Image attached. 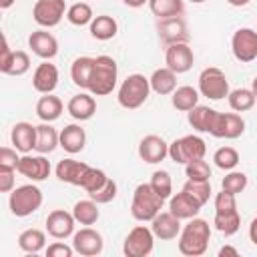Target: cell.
Returning <instances> with one entry per match:
<instances>
[{"mask_svg":"<svg viewBox=\"0 0 257 257\" xmlns=\"http://www.w3.org/2000/svg\"><path fill=\"white\" fill-rule=\"evenodd\" d=\"M215 116H217V110L211 108V106H201L197 104L195 108L189 110V124L197 131V133H209L213 131V124H215Z\"/></svg>","mask_w":257,"mask_h":257,"instance_id":"cell-26","label":"cell"},{"mask_svg":"<svg viewBox=\"0 0 257 257\" xmlns=\"http://www.w3.org/2000/svg\"><path fill=\"white\" fill-rule=\"evenodd\" d=\"M233 56L239 62H253L257 58V30L253 28H239L231 38Z\"/></svg>","mask_w":257,"mask_h":257,"instance_id":"cell-11","label":"cell"},{"mask_svg":"<svg viewBox=\"0 0 257 257\" xmlns=\"http://www.w3.org/2000/svg\"><path fill=\"white\" fill-rule=\"evenodd\" d=\"M185 173L189 179H195V181H209L211 179V167L207 161L203 159H195V161H189L185 165Z\"/></svg>","mask_w":257,"mask_h":257,"instance_id":"cell-44","label":"cell"},{"mask_svg":"<svg viewBox=\"0 0 257 257\" xmlns=\"http://www.w3.org/2000/svg\"><path fill=\"white\" fill-rule=\"evenodd\" d=\"M151 229H153V233H155L157 239L171 241V239H177L179 233H181V219L175 217L171 211H161L151 221Z\"/></svg>","mask_w":257,"mask_h":257,"instance_id":"cell-17","label":"cell"},{"mask_svg":"<svg viewBox=\"0 0 257 257\" xmlns=\"http://www.w3.org/2000/svg\"><path fill=\"white\" fill-rule=\"evenodd\" d=\"M86 171H88V165L82 161H74V159H62V161H58V165L54 169L58 181L68 183V185H76V187H80Z\"/></svg>","mask_w":257,"mask_h":257,"instance_id":"cell-22","label":"cell"},{"mask_svg":"<svg viewBox=\"0 0 257 257\" xmlns=\"http://www.w3.org/2000/svg\"><path fill=\"white\" fill-rule=\"evenodd\" d=\"M74 223H76V219L72 213H68L64 209H54L46 217V231L54 239H66V237L74 235Z\"/></svg>","mask_w":257,"mask_h":257,"instance_id":"cell-15","label":"cell"},{"mask_svg":"<svg viewBox=\"0 0 257 257\" xmlns=\"http://www.w3.org/2000/svg\"><path fill=\"white\" fill-rule=\"evenodd\" d=\"M118 32V24L112 16L108 14H100V16H94L92 22H90V34L92 38L96 40H110L114 38Z\"/></svg>","mask_w":257,"mask_h":257,"instance_id":"cell-30","label":"cell"},{"mask_svg":"<svg viewBox=\"0 0 257 257\" xmlns=\"http://www.w3.org/2000/svg\"><path fill=\"white\" fill-rule=\"evenodd\" d=\"M151 187L165 201L171 199V195H173V181H171V175L167 171H155L151 175Z\"/></svg>","mask_w":257,"mask_h":257,"instance_id":"cell-40","label":"cell"},{"mask_svg":"<svg viewBox=\"0 0 257 257\" xmlns=\"http://www.w3.org/2000/svg\"><path fill=\"white\" fill-rule=\"evenodd\" d=\"M72 247L82 257H94V255L102 253L104 241H102V235L98 231H94L92 227L86 225L72 235Z\"/></svg>","mask_w":257,"mask_h":257,"instance_id":"cell-12","label":"cell"},{"mask_svg":"<svg viewBox=\"0 0 257 257\" xmlns=\"http://www.w3.org/2000/svg\"><path fill=\"white\" fill-rule=\"evenodd\" d=\"M183 191H187L193 199H197L201 205H205L211 197V183L209 181H195V179H187V183L183 185Z\"/></svg>","mask_w":257,"mask_h":257,"instance_id":"cell-43","label":"cell"},{"mask_svg":"<svg viewBox=\"0 0 257 257\" xmlns=\"http://www.w3.org/2000/svg\"><path fill=\"white\" fill-rule=\"evenodd\" d=\"M118 80V66L114 62L112 56L100 54L94 58L92 64V74H90V82H88V90L94 96H106L114 90Z\"/></svg>","mask_w":257,"mask_h":257,"instance_id":"cell-2","label":"cell"},{"mask_svg":"<svg viewBox=\"0 0 257 257\" xmlns=\"http://www.w3.org/2000/svg\"><path fill=\"white\" fill-rule=\"evenodd\" d=\"M213 225L219 233L223 235H235L241 227V217L239 211H231V213H215Z\"/></svg>","mask_w":257,"mask_h":257,"instance_id":"cell-38","label":"cell"},{"mask_svg":"<svg viewBox=\"0 0 257 257\" xmlns=\"http://www.w3.org/2000/svg\"><path fill=\"white\" fill-rule=\"evenodd\" d=\"M18 247L24 253H40L46 247V235L40 229H26L18 235Z\"/></svg>","mask_w":257,"mask_h":257,"instance_id":"cell-34","label":"cell"},{"mask_svg":"<svg viewBox=\"0 0 257 257\" xmlns=\"http://www.w3.org/2000/svg\"><path fill=\"white\" fill-rule=\"evenodd\" d=\"M245 133V120L237 112H219L215 116V124L211 135L217 139H237Z\"/></svg>","mask_w":257,"mask_h":257,"instance_id":"cell-14","label":"cell"},{"mask_svg":"<svg viewBox=\"0 0 257 257\" xmlns=\"http://www.w3.org/2000/svg\"><path fill=\"white\" fill-rule=\"evenodd\" d=\"M62 108H64L62 100H60L58 96H54L52 92L40 96L38 102H36V114H38V118H40L42 122H52V120H56V118L62 114Z\"/></svg>","mask_w":257,"mask_h":257,"instance_id":"cell-29","label":"cell"},{"mask_svg":"<svg viewBox=\"0 0 257 257\" xmlns=\"http://www.w3.org/2000/svg\"><path fill=\"white\" fill-rule=\"evenodd\" d=\"M66 110H68V114H70L74 120H88V118H92L94 112H96V100L92 98V94L78 92V94H74V96L68 100Z\"/></svg>","mask_w":257,"mask_h":257,"instance_id":"cell-24","label":"cell"},{"mask_svg":"<svg viewBox=\"0 0 257 257\" xmlns=\"http://www.w3.org/2000/svg\"><path fill=\"white\" fill-rule=\"evenodd\" d=\"M151 90L157 94H173V90L177 88V72H173L169 66L165 68H157L151 74Z\"/></svg>","mask_w":257,"mask_h":257,"instance_id":"cell-28","label":"cell"},{"mask_svg":"<svg viewBox=\"0 0 257 257\" xmlns=\"http://www.w3.org/2000/svg\"><path fill=\"white\" fill-rule=\"evenodd\" d=\"M18 161H20V157L16 155V149H10V147L0 149V167H10V169L18 171Z\"/></svg>","mask_w":257,"mask_h":257,"instance_id":"cell-47","label":"cell"},{"mask_svg":"<svg viewBox=\"0 0 257 257\" xmlns=\"http://www.w3.org/2000/svg\"><path fill=\"white\" fill-rule=\"evenodd\" d=\"M92 18H94V14H92V8L88 2H74L66 10V20L74 26H86L92 22Z\"/></svg>","mask_w":257,"mask_h":257,"instance_id":"cell-37","label":"cell"},{"mask_svg":"<svg viewBox=\"0 0 257 257\" xmlns=\"http://www.w3.org/2000/svg\"><path fill=\"white\" fill-rule=\"evenodd\" d=\"M10 141L18 153H30L36 147V126L30 122H16L10 133Z\"/></svg>","mask_w":257,"mask_h":257,"instance_id":"cell-23","label":"cell"},{"mask_svg":"<svg viewBox=\"0 0 257 257\" xmlns=\"http://www.w3.org/2000/svg\"><path fill=\"white\" fill-rule=\"evenodd\" d=\"M14 2H16V0H0V8H2V10H8Z\"/></svg>","mask_w":257,"mask_h":257,"instance_id":"cell-54","label":"cell"},{"mask_svg":"<svg viewBox=\"0 0 257 257\" xmlns=\"http://www.w3.org/2000/svg\"><path fill=\"white\" fill-rule=\"evenodd\" d=\"M151 94V80L145 76V74H128L120 86H118V94H116V100L122 108H128V110H135L139 106H143L147 102Z\"/></svg>","mask_w":257,"mask_h":257,"instance_id":"cell-3","label":"cell"},{"mask_svg":"<svg viewBox=\"0 0 257 257\" xmlns=\"http://www.w3.org/2000/svg\"><path fill=\"white\" fill-rule=\"evenodd\" d=\"M18 173L30 181H44L48 175H50V163L42 157V155H36V157H30L28 153L24 157H20L18 161Z\"/></svg>","mask_w":257,"mask_h":257,"instance_id":"cell-18","label":"cell"},{"mask_svg":"<svg viewBox=\"0 0 257 257\" xmlns=\"http://www.w3.org/2000/svg\"><path fill=\"white\" fill-rule=\"evenodd\" d=\"M72 215L76 219V223L80 225H94L100 217L98 211V203L92 199H84V201H76L72 207Z\"/></svg>","mask_w":257,"mask_h":257,"instance_id":"cell-33","label":"cell"},{"mask_svg":"<svg viewBox=\"0 0 257 257\" xmlns=\"http://www.w3.org/2000/svg\"><path fill=\"white\" fill-rule=\"evenodd\" d=\"M199 92L211 100H221L229 96V80L225 72L217 66H207L199 74Z\"/></svg>","mask_w":257,"mask_h":257,"instance_id":"cell-7","label":"cell"},{"mask_svg":"<svg viewBox=\"0 0 257 257\" xmlns=\"http://www.w3.org/2000/svg\"><path fill=\"white\" fill-rule=\"evenodd\" d=\"M211 239V227L205 219H189V223L179 233V251L187 257H199L207 251Z\"/></svg>","mask_w":257,"mask_h":257,"instance_id":"cell-1","label":"cell"},{"mask_svg":"<svg viewBox=\"0 0 257 257\" xmlns=\"http://www.w3.org/2000/svg\"><path fill=\"white\" fill-rule=\"evenodd\" d=\"M14 173L16 169L0 167V191L2 193H10L14 189Z\"/></svg>","mask_w":257,"mask_h":257,"instance_id":"cell-49","label":"cell"},{"mask_svg":"<svg viewBox=\"0 0 257 257\" xmlns=\"http://www.w3.org/2000/svg\"><path fill=\"white\" fill-rule=\"evenodd\" d=\"M42 205V191L36 185H20L10 191L8 207L14 217H28Z\"/></svg>","mask_w":257,"mask_h":257,"instance_id":"cell-5","label":"cell"},{"mask_svg":"<svg viewBox=\"0 0 257 257\" xmlns=\"http://www.w3.org/2000/svg\"><path fill=\"white\" fill-rule=\"evenodd\" d=\"M108 179H110V177H106V173H104V171L94 169V167H88V171H86V173H84V177H82L80 187L86 191V195H90V193L98 191L100 187H104V183H106Z\"/></svg>","mask_w":257,"mask_h":257,"instance_id":"cell-39","label":"cell"},{"mask_svg":"<svg viewBox=\"0 0 257 257\" xmlns=\"http://www.w3.org/2000/svg\"><path fill=\"white\" fill-rule=\"evenodd\" d=\"M149 8L159 20H169L181 16L185 6L183 0H149Z\"/></svg>","mask_w":257,"mask_h":257,"instance_id":"cell-35","label":"cell"},{"mask_svg":"<svg viewBox=\"0 0 257 257\" xmlns=\"http://www.w3.org/2000/svg\"><path fill=\"white\" fill-rule=\"evenodd\" d=\"M171 102L177 110L181 112H189L191 108H195L199 104V90L193 88V86H177L173 90V96H171Z\"/></svg>","mask_w":257,"mask_h":257,"instance_id":"cell-32","label":"cell"},{"mask_svg":"<svg viewBox=\"0 0 257 257\" xmlns=\"http://www.w3.org/2000/svg\"><path fill=\"white\" fill-rule=\"evenodd\" d=\"M205 153H207L205 141L197 135H185L181 139H175L169 145V157L177 165H187L189 161L203 159Z\"/></svg>","mask_w":257,"mask_h":257,"instance_id":"cell-6","label":"cell"},{"mask_svg":"<svg viewBox=\"0 0 257 257\" xmlns=\"http://www.w3.org/2000/svg\"><path fill=\"white\" fill-rule=\"evenodd\" d=\"M64 0H36L32 6V18L42 28H54L66 14Z\"/></svg>","mask_w":257,"mask_h":257,"instance_id":"cell-9","label":"cell"},{"mask_svg":"<svg viewBox=\"0 0 257 257\" xmlns=\"http://www.w3.org/2000/svg\"><path fill=\"white\" fill-rule=\"evenodd\" d=\"M28 46L32 48V52L44 60H50L58 54V40L46 32V30H34L28 36Z\"/></svg>","mask_w":257,"mask_h":257,"instance_id":"cell-20","label":"cell"},{"mask_svg":"<svg viewBox=\"0 0 257 257\" xmlns=\"http://www.w3.org/2000/svg\"><path fill=\"white\" fill-rule=\"evenodd\" d=\"M231 6H237V8H241V6H247L251 0H227Z\"/></svg>","mask_w":257,"mask_h":257,"instance_id":"cell-53","label":"cell"},{"mask_svg":"<svg viewBox=\"0 0 257 257\" xmlns=\"http://www.w3.org/2000/svg\"><path fill=\"white\" fill-rule=\"evenodd\" d=\"M245 187H247V175L241 173V171H231V173L225 175L223 181H221V189L227 191V193H231V195H235V197H237L239 193H243Z\"/></svg>","mask_w":257,"mask_h":257,"instance_id":"cell-42","label":"cell"},{"mask_svg":"<svg viewBox=\"0 0 257 257\" xmlns=\"http://www.w3.org/2000/svg\"><path fill=\"white\" fill-rule=\"evenodd\" d=\"M0 70L8 76H22L30 70V56L24 50H10L8 38L2 34V50H0Z\"/></svg>","mask_w":257,"mask_h":257,"instance_id":"cell-10","label":"cell"},{"mask_svg":"<svg viewBox=\"0 0 257 257\" xmlns=\"http://www.w3.org/2000/svg\"><path fill=\"white\" fill-rule=\"evenodd\" d=\"M225 255L237 257V255H239V251H237L235 247H231V245H225V247H221V249H219V257H225Z\"/></svg>","mask_w":257,"mask_h":257,"instance_id":"cell-51","label":"cell"},{"mask_svg":"<svg viewBox=\"0 0 257 257\" xmlns=\"http://www.w3.org/2000/svg\"><path fill=\"white\" fill-rule=\"evenodd\" d=\"M92 64H94V58H90V56L74 58V62L70 64V78H72V82L76 86L88 90V82H90V74H92Z\"/></svg>","mask_w":257,"mask_h":257,"instance_id":"cell-31","label":"cell"},{"mask_svg":"<svg viewBox=\"0 0 257 257\" xmlns=\"http://www.w3.org/2000/svg\"><path fill=\"white\" fill-rule=\"evenodd\" d=\"M227 100H229V106L235 112H245V110H251L253 108L257 96H255V92L251 88H235V90L229 92Z\"/></svg>","mask_w":257,"mask_h":257,"instance_id":"cell-36","label":"cell"},{"mask_svg":"<svg viewBox=\"0 0 257 257\" xmlns=\"http://www.w3.org/2000/svg\"><path fill=\"white\" fill-rule=\"evenodd\" d=\"M92 201H96L98 205H104V203H110L114 197H116V183L112 181V179H108L106 183H104V187H100L98 191H94V193H90L88 195Z\"/></svg>","mask_w":257,"mask_h":257,"instance_id":"cell-45","label":"cell"},{"mask_svg":"<svg viewBox=\"0 0 257 257\" xmlns=\"http://www.w3.org/2000/svg\"><path fill=\"white\" fill-rule=\"evenodd\" d=\"M139 157L149 165H157L169 157V145L159 135H147L139 143Z\"/></svg>","mask_w":257,"mask_h":257,"instance_id":"cell-16","label":"cell"},{"mask_svg":"<svg viewBox=\"0 0 257 257\" xmlns=\"http://www.w3.org/2000/svg\"><path fill=\"white\" fill-rule=\"evenodd\" d=\"M249 239H251V243L257 247V217L249 223Z\"/></svg>","mask_w":257,"mask_h":257,"instance_id":"cell-50","label":"cell"},{"mask_svg":"<svg viewBox=\"0 0 257 257\" xmlns=\"http://www.w3.org/2000/svg\"><path fill=\"white\" fill-rule=\"evenodd\" d=\"M201 207H203V205H201L197 199H193L187 191L175 193V195H171V199H169V211H171L175 217H179L181 221H183V219H193V217H197L199 211H201Z\"/></svg>","mask_w":257,"mask_h":257,"instance_id":"cell-19","label":"cell"},{"mask_svg":"<svg viewBox=\"0 0 257 257\" xmlns=\"http://www.w3.org/2000/svg\"><path fill=\"white\" fill-rule=\"evenodd\" d=\"M251 90H253V92H255V96H257V76L253 78V86H251Z\"/></svg>","mask_w":257,"mask_h":257,"instance_id":"cell-55","label":"cell"},{"mask_svg":"<svg viewBox=\"0 0 257 257\" xmlns=\"http://www.w3.org/2000/svg\"><path fill=\"white\" fill-rule=\"evenodd\" d=\"M231 211H237L235 195L221 189V193L215 195V213H231Z\"/></svg>","mask_w":257,"mask_h":257,"instance_id":"cell-46","label":"cell"},{"mask_svg":"<svg viewBox=\"0 0 257 257\" xmlns=\"http://www.w3.org/2000/svg\"><path fill=\"white\" fill-rule=\"evenodd\" d=\"M165 62L173 72L183 74V72L191 70V66L195 62L193 48L187 42H171L165 52Z\"/></svg>","mask_w":257,"mask_h":257,"instance_id":"cell-13","label":"cell"},{"mask_svg":"<svg viewBox=\"0 0 257 257\" xmlns=\"http://www.w3.org/2000/svg\"><path fill=\"white\" fill-rule=\"evenodd\" d=\"M32 86L40 94H50L58 86V68L54 64H50L48 60L38 64L32 74Z\"/></svg>","mask_w":257,"mask_h":257,"instance_id":"cell-21","label":"cell"},{"mask_svg":"<svg viewBox=\"0 0 257 257\" xmlns=\"http://www.w3.org/2000/svg\"><path fill=\"white\" fill-rule=\"evenodd\" d=\"M189 2H193V4H201V2H205V0H189Z\"/></svg>","mask_w":257,"mask_h":257,"instance_id":"cell-56","label":"cell"},{"mask_svg":"<svg viewBox=\"0 0 257 257\" xmlns=\"http://www.w3.org/2000/svg\"><path fill=\"white\" fill-rule=\"evenodd\" d=\"M72 253H76L74 247H70L66 243H60V241H56V243L46 247V255L48 257H72Z\"/></svg>","mask_w":257,"mask_h":257,"instance_id":"cell-48","label":"cell"},{"mask_svg":"<svg viewBox=\"0 0 257 257\" xmlns=\"http://www.w3.org/2000/svg\"><path fill=\"white\" fill-rule=\"evenodd\" d=\"M165 199H161L155 189L151 187V183H141L137 185L135 193H133V203H131V215L137 221H153L161 209H163Z\"/></svg>","mask_w":257,"mask_h":257,"instance_id":"cell-4","label":"cell"},{"mask_svg":"<svg viewBox=\"0 0 257 257\" xmlns=\"http://www.w3.org/2000/svg\"><path fill=\"white\" fill-rule=\"evenodd\" d=\"M86 145V133L80 124H66L60 131V147L68 155H76L84 149Z\"/></svg>","mask_w":257,"mask_h":257,"instance_id":"cell-25","label":"cell"},{"mask_svg":"<svg viewBox=\"0 0 257 257\" xmlns=\"http://www.w3.org/2000/svg\"><path fill=\"white\" fill-rule=\"evenodd\" d=\"M213 161H215V165H217L219 169H223V171H233V169L237 167V163H239V153H237L233 147H221V149L215 151Z\"/></svg>","mask_w":257,"mask_h":257,"instance_id":"cell-41","label":"cell"},{"mask_svg":"<svg viewBox=\"0 0 257 257\" xmlns=\"http://www.w3.org/2000/svg\"><path fill=\"white\" fill-rule=\"evenodd\" d=\"M128 8H141V6H145L149 0H122Z\"/></svg>","mask_w":257,"mask_h":257,"instance_id":"cell-52","label":"cell"},{"mask_svg":"<svg viewBox=\"0 0 257 257\" xmlns=\"http://www.w3.org/2000/svg\"><path fill=\"white\" fill-rule=\"evenodd\" d=\"M56 147H60V133L50 126V122H42L36 126V147L34 151H38L40 155L52 153Z\"/></svg>","mask_w":257,"mask_h":257,"instance_id":"cell-27","label":"cell"},{"mask_svg":"<svg viewBox=\"0 0 257 257\" xmlns=\"http://www.w3.org/2000/svg\"><path fill=\"white\" fill-rule=\"evenodd\" d=\"M155 247V233L145 225H137L128 231L122 243V253L126 257H147L153 253Z\"/></svg>","mask_w":257,"mask_h":257,"instance_id":"cell-8","label":"cell"}]
</instances>
